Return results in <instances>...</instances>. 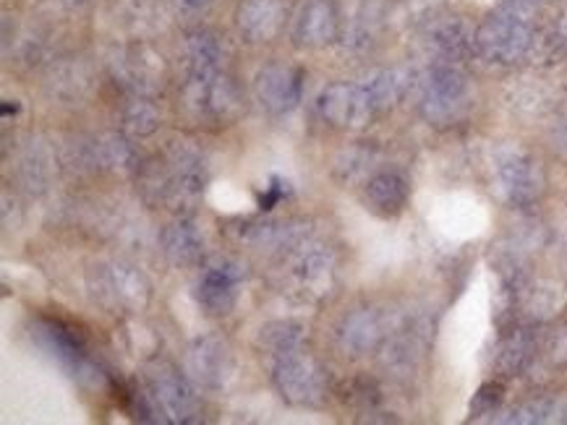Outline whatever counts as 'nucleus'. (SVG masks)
<instances>
[{
  "mask_svg": "<svg viewBox=\"0 0 567 425\" xmlns=\"http://www.w3.org/2000/svg\"><path fill=\"white\" fill-rule=\"evenodd\" d=\"M319 110L327 121L342 129H361L369 123L374 108L372 97H369L366 86H348V84H333L322 92Z\"/></svg>",
  "mask_w": 567,
  "mask_h": 425,
  "instance_id": "2",
  "label": "nucleus"
},
{
  "mask_svg": "<svg viewBox=\"0 0 567 425\" xmlns=\"http://www.w3.org/2000/svg\"><path fill=\"white\" fill-rule=\"evenodd\" d=\"M189 58L191 69H194V78H209L215 76L220 48H217V42L209 35H196L189 42Z\"/></svg>",
  "mask_w": 567,
  "mask_h": 425,
  "instance_id": "13",
  "label": "nucleus"
},
{
  "mask_svg": "<svg viewBox=\"0 0 567 425\" xmlns=\"http://www.w3.org/2000/svg\"><path fill=\"white\" fill-rule=\"evenodd\" d=\"M434 37H437L434 42H437L439 48L447 52V56H460V52H466V48H468V35H466L463 24H458V22L442 26Z\"/></svg>",
  "mask_w": 567,
  "mask_h": 425,
  "instance_id": "16",
  "label": "nucleus"
},
{
  "mask_svg": "<svg viewBox=\"0 0 567 425\" xmlns=\"http://www.w3.org/2000/svg\"><path fill=\"white\" fill-rule=\"evenodd\" d=\"M499 402H503V387H499V384H484V387L479 389L476 400H473V404H471V413L490 415Z\"/></svg>",
  "mask_w": 567,
  "mask_h": 425,
  "instance_id": "17",
  "label": "nucleus"
},
{
  "mask_svg": "<svg viewBox=\"0 0 567 425\" xmlns=\"http://www.w3.org/2000/svg\"><path fill=\"white\" fill-rule=\"evenodd\" d=\"M366 196L369 202H372V207L382 211V215H395V211L403 209L408 198V185L403 178L395 175V172H382V175L369 183Z\"/></svg>",
  "mask_w": 567,
  "mask_h": 425,
  "instance_id": "10",
  "label": "nucleus"
},
{
  "mask_svg": "<svg viewBox=\"0 0 567 425\" xmlns=\"http://www.w3.org/2000/svg\"><path fill=\"white\" fill-rule=\"evenodd\" d=\"M155 391H157V394H155L157 402L162 404L165 413L176 415V417L189 415L191 397H189V391L181 381H176V378H165V381L155 384Z\"/></svg>",
  "mask_w": 567,
  "mask_h": 425,
  "instance_id": "14",
  "label": "nucleus"
},
{
  "mask_svg": "<svg viewBox=\"0 0 567 425\" xmlns=\"http://www.w3.org/2000/svg\"><path fill=\"white\" fill-rule=\"evenodd\" d=\"M499 175H503L505 194L516 204L531 202V198H536L539 189H542V175H539L536 165L523 157H516L510 159V162H505L503 170H499Z\"/></svg>",
  "mask_w": 567,
  "mask_h": 425,
  "instance_id": "7",
  "label": "nucleus"
},
{
  "mask_svg": "<svg viewBox=\"0 0 567 425\" xmlns=\"http://www.w3.org/2000/svg\"><path fill=\"white\" fill-rule=\"evenodd\" d=\"M200 301L209 314H228L236 301V275L230 269L215 267L204 275Z\"/></svg>",
  "mask_w": 567,
  "mask_h": 425,
  "instance_id": "8",
  "label": "nucleus"
},
{
  "mask_svg": "<svg viewBox=\"0 0 567 425\" xmlns=\"http://www.w3.org/2000/svg\"><path fill=\"white\" fill-rule=\"evenodd\" d=\"M403 86L406 82L398 71H382L366 84V92L372 97L374 108H387V105H393L400 97Z\"/></svg>",
  "mask_w": 567,
  "mask_h": 425,
  "instance_id": "15",
  "label": "nucleus"
},
{
  "mask_svg": "<svg viewBox=\"0 0 567 425\" xmlns=\"http://www.w3.org/2000/svg\"><path fill=\"white\" fill-rule=\"evenodd\" d=\"M280 196H282V189H278V185H273V189H269L265 196H260V207L262 209H273L275 204L280 202Z\"/></svg>",
  "mask_w": 567,
  "mask_h": 425,
  "instance_id": "18",
  "label": "nucleus"
},
{
  "mask_svg": "<svg viewBox=\"0 0 567 425\" xmlns=\"http://www.w3.org/2000/svg\"><path fill=\"white\" fill-rule=\"evenodd\" d=\"M278 381L282 394L293 402H312L314 397H319V376L309 371V365L290 361L280 365Z\"/></svg>",
  "mask_w": 567,
  "mask_h": 425,
  "instance_id": "9",
  "label": "nucleus"
},
{
  "mask_svg": "<svg viewBox=\"0 0 567 425\" xmlns=\"http://www.w3.org/2000/svg\"><path fill=\"white\" fill-rule=\"evenodd\" d=\"M183 3H186L189 9H204V5H209L213 0H183Z\"/></svg>",
  "mask_w": 567,
  "mask_h": 425,
  "instance_id": "19",
  "label": "nucleus"
},
{
  "mask_svg": "<svg viewBox=\"0 0 567 425\" xmlns=\"http://www.w3.org/2000/svg\"><path fill=\"white\" fill-rule=\"evenodd\" d=\"M463 92H466V82L458 71L453 69L434 71L426 92V116L434 118V121L453 116V110L458 108V102L463 99Z\"/></svg>",
  "mask_w": 567,
  "mask_h": 425,
  "instance_id": "5",
  "label": "nucleus"
},
{
  "mask_svg": "<svg viewBox=\"0 0 567 425\" xmlns=\"http://www.w3.org/2000/svg\"><path fill=\"white\" fill-rule=\"evenodd\" d=\"M533 0H505L476 32V48L494 63H516L531 45Z\"/></svg>",
  "mask_w": 567,
  "mask_h": 425,
  "instance_id": "1",
  "label": "nucleus"
},
{
  "mask_svg": "<svg viewBox=\"0 0 567 425\" xmlns=\"http://www.w3.org/2000/svg\"><path fill=\"white\" fill-rule=\"evenodd\" d=\"M338 32V19H335L333 5L327 0H312L306 3L299 13V22H295V37L301 39L303 45H325L335 37Z\"/></svg>",
  "mask_w": 567,
  "mask_h": 425,
  "instance_id": "6",
  "label": "nucleus"
},
{
  "mask_svg": "<svg viewBox=\"0 0 567 425\" xmlns=\"http://www.w3.org/2000/svg\"><path fill=\"white\" fill-rule=\"evenodd\" d=\"M256 95L269 110L282 112L293 108L301 97V73L290 69H267L256 78Z\"/></svg>",
  "mask_w": 567,
  "mask_h": 425,
  "instance_id": "3",
  "label": "nucleus"
},
{
  "mask_svg": "<svg viewBox=\"0 0 567 425\" xmlns=\"http://www.w3.org/2000/svg\"><path fill=\"white\" fill-rule=\"evenodd\" d=\"M200 248V238H196V232L189 224H173V228L165 232V251H168V256L176 264L196 262Z\"/></svg>",
  "mask_w": 567,
  "mask_h": 425,
  "instance_id": "12",
  "label": "nucleus"
},
{
  "mask_svg": "<svg viewBox=\"0 0 567 425\" xmlns=\"http://www.w3.org/2000/svg\"><path fill=\"white\" fill-rule=\"evenodd\" d=\"M282 5L280 0H243L239 5V29L252 42H265L280 29Z\"/></svg>",
  "mask_w": 567,
  "mask_h": 425,
  "instance_id": "4",
  "label": "nucleus"
},
{
  "mask_svg": "<svg viewBox=\"0 0 567 425\" xmlns=\"http://www.w3.org/2000/svg\"><path fill=\"white\" fill-rule=\"evenodd\" d=\"M226 361H228L226 350L215 342H202L200 348L194 350V355H191V365H194L196 376L207 384H217L222 376H226L228 371Z\"/></svg>",
  "mask_w": 567,
  "mask_h": 425,
  "instance_id": "11",
  "label": "nucleus"
}]
</instances>
